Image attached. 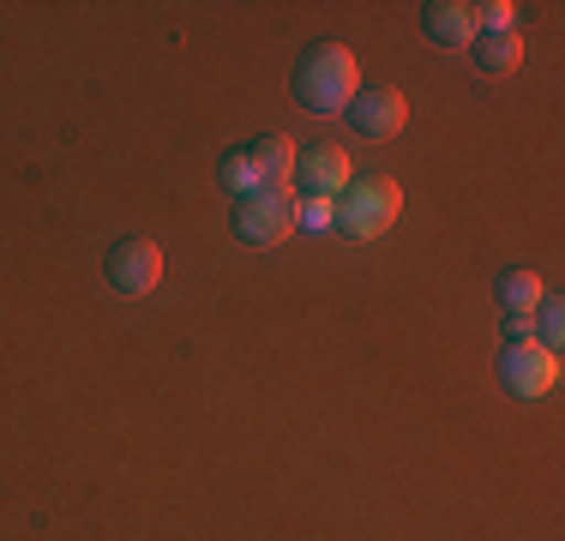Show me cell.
<instances>
[{"mask_svg": "<svg viewBox=\"0 0 565 541\" xmlns=\"http://www.w3.org/2000/svg\"><path fill=\"white\" fill-rule=\"evenodd\" d=\"M535 314H542V319H535V343H542V349H559V325H565L559 301H554V295H542V307H535Z\"/></svg>", "mask_w": 565, "mask_h": 541, "instance_id": "13", "label": "cell"}, {"mask_svg": "<svg viewBox=\"0 0 565 541\" xmlns=\"http://www.w3.org/2000/svg\"><path fill=\"white\" fill-rule=\"evenodd\" d=\"M307 229H331V199H313V211H301Z\"/></svg>", "mask_w": 565, "mask_h": 541, "instance_id": "16", "label": "cell"}, {"mask_svg": "<svg viewBox=\"0 0 565 541\" xmlns=\"http://www.w3.org/2000/svg\"><path fill=\"white\" fill-rule=\"evenodd\" d=\"M542 277H535L530 265H505L500 277H493V301L505 307V314H535L542 307Z\"/></svg>", "mask_w": 565, "mask_h": 541, "instance_id": "10", "label": "cell"}, {"mask_svg": "<svg viewBox=\"0 0 565 541\" xmlns=\"http://www.w3.org/2000/svg\"><path fill=\"white\" fill-rule=\"evenodd\" d=\"M361 91V61L355 49L338 43V36H319L295 54L289 66V97L307 108V115H343Z\"/></svg>", "mask_w": 565, "mask_h": 541, "instance_id": "1", "label": "cell"}, {"mask_svg": "<svg viewBox=\"0 0 565 541\" xmlns=\"http://www.w3.org/2000/svg\"><path fill=\"white\" fill-rule=\"evenodd\" d=\"M397 216H403V187L392 174H361V181H349L338 193L331 229H338L343 241H380Z\"/></svg>", "mask_w": 565, "mask_h": 541, "instance_id": "2", "label": "cell"}, {"mask_svg": "<svg viewBox=\"0 0 565 541\" xmlns=\"http://www.w3.org/2000/svg\"><path fill=\"white\" fill-rule=\"evenodd\" d=\"M535 337V314H505V343H530Z\"/></svg>", "mask_w": 565, "mask_h": 541, "instance_id": "15", "label": "cell"}, {"mask_svg": "<svg viewBox=\"0 0 565 541\" xmlns=\"http://www.w3.org/2000/svg\"><path fill=\"white\" fill-rule=\"evenodd\" d=\"M103 277H109L115 295H151L163 283V247L145 235H127L103 253Z\"/></svg>", "mask_w": 565, "mask_h": 541, "instance_id": "5", "label": "cell"}, {"mask_svg": "<svg viewBox=\"0 0 565 541\" xmlns=\"http://www.w3.org/2000/svg\"><path fill=\"white\" fill-rule=\"evenodd\" d=\"M217 181H223L228 199H241V193H253V187H259V169H253V151H247V145H235V151L217 157Z\"/></svg>", "mask_w": 565, "mask_h": 541, "instance_id": "12", "label": "cell"}, {"mask_svg": "<svg viewBox=\"0 0 565 541\" xmlns=\"http://www.w3.org/2000/svg\"><path fill=\"white\" fill-rule=\"evenodd\" d=\"M253 151V169H259V187H271V193H289V174H295V145L282 139V132H265V139L247 145Z\"/></svg>", "mask_w": 565, "mask_h": 541, "instance_id": "9", "label": "cell"}, {"mask_svg": "<svg viewBox=\"0 0 565 541\" xmlns=\"http://www.w3.org/2000/svg\"><path fill=\"white\" fill-rule=\"evenodd\" d=\"M343 120L361 132V139H397L409 127V97L397 85H361L355 103L343 108Z\"/></svg>", "mask_w": 565, "mask_h": 541, "instance_id": "6", "label": "cell"}, {"mask_svg": "<svg viewBox=\"0 0 565 541\" xmlns=\"http://www.w3.org/2000/svg\"><path fill=\"white\" fill-rule=\"evenodd\" d=\"M422 31H427V43H439V49H469L476 43V7L469 0H427L422 7Z\"/></svg>", "mask_w": 565, "mask_h": 541, "instance_id": "8", "label": "cell"}, {"mask_svg": "<svg viewBox=\"0 0 565 541\" xmlns=\"http://www.w3.org/2000/svg\"><path fill=\"white\" fill-rule=\"evenodd\" d=\"M228 229H235L247 247H277V241H289L295 229H301V205H295V193L253 187V193H241L235 205H228Z\"/></svg>", "mask_w": 565, "mask_h": 541, "instance_id": "3", "label": "cell"}, {"mask_svg": "<svg viewBox=\"0 0 565 541\" xmlns=\"http://www.w3.org/2000/svg\"><path fill=\"white\" fill-rule=\"evenodd\" d=\"M559 385V356L554 349H542L530 337V343H505L500 349V391L518 403H542L547 391Z\"/></svg>", "mask_w": 565, "mask_h": 541, "instance_id": "4", "label": "cell"}, {"mask_svg": "<svg viewBox=\"0 0 565 541\" xmlns=\"http://www.w3.org/2000/svg\"><path fill=\"white\" fill-rule=\"evenodd\" d=\"M511 19H518L511 0H488V7H476V31H511Z\"/></svg>", "mask_w": 565, "mask_h": 541, "instance_id": "14", "label": "cell"}, {"mask_svg": "<svg viewBox=\"0 0 565 541\" xmlns=\"http://www.w3.org/2000/svg\"><path fill=\"white\" fill-rule=\"evenodd\" d=\"M349 181H355V174H349V151H343V145H331V139L307 145V151L295 157V187L313 193V199H338Z\"/></svg>", "mask_w": 565, "mask_h": 541, "instance_id": "7", "label": "cell"}, {"mask_svg": "<svg viewBox=\"0 0 565 541\" xmlns=\"http://www.w3.org/2000/svg\"><path fill=\"white\" fill-rule=\"evenodd\" d=\"M469 49H476V73H488V78L518 73V61H523V36L518 31H481Z\"/></svg>", "mask_w": 565, "mask_h": 541, "instance_id": "11", "label": "cell"}]
</instances>
